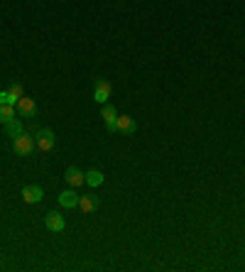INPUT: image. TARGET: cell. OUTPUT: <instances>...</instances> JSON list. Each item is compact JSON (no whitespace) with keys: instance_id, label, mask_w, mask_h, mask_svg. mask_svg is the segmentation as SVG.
<instances>
[{"instance_id":"cell-1","label":"cell","mask_w":245,"mask_h":272,"mask_svg":"<svg viewBox=\"0 0 245 272\" xmlns=\"http://www.w3.org/2000/svg\"><path fill=\"white\" fill-rule=\"evenodd\" d=\"M35 137H30L27 133H22V135H18L15 140H13V150H15V155H20V157H27V155H32L35 152Z\"/></svg>"},{"instance_id":"cell-2","label":"cell","mask_w":245,"mask_h":272,"mask_svg":"<svg viewBox=\"0 0 245 272\" xmlns=\"http://www.w3.org/2000/svg\"><path fill=\"white\" fill-rule=\"evenodd\" d=\"M54 142H57V135H54V130H49V128L40 130L37 137H35V145H37L40 152H52V150H54Z\"/></svg>"},{"instance_id":"cell-3","label":"cell","mask_w":245,"mask_h":272,"mask_svg":"<svg viewBox=\"0 0 245 272\" xmlns=\"http://www.w3.org/2000/svg\"><path fill=\"white\" fill-rule=\"evenodd\" d=\"M111 91H113V89H111V84H108L106 79H98V81H96V89H93V101H98L101 106H103V103H108Z\"/></svg>"},{"instance_id":"cell-4","label":"cell","mask_w":245,"mask_h":272,"mask_svg":"<svg viewBox=\"0 0 245 272\" xmlns=\"http://www.w3.org/2000/svg\"><path fill=\"white\" fill-rule=\"evenodd\" d=\"M15 108H18V113H20L22 118H35V115H37V103H35L32 98H27V96H22V98L15 103Z\"/></svg>"},{"instance_id":"cell-5","label":"cell","mask_w":245,"mask_h":272,"mask_svg":"<svg viewBox=\"0 0 245 272\" xmlns=\"http://www.w3.org/2000/svg\"><path fill=\"white\" fill-rule=\"evenodd\" d=\"M22 199H25V204H40L45 199V191H42V186L30 184V186H22Z\"/></svg>"},{"instance_id":"cell-6","label":"cell","mask_w":245,"mask_h":272,"mask_svg":"<svg viewBox=\"0 0 245 272\" xmlns=\"http://www.w3.org/2000/svg\"><path fill=\"white\" fill-rule=\"evenodd\" d=\"M64 179H67V184H69L71 189H76V186H84V184H86V174H84V172H79L76 167H69V169L64 172Z\"/></svg>"},{"instance_id":"cell-7","label":"cell","mask_w":245,"mask_h":272,"mask_svg":"<svg viewBox=\"0 0 245 272\" xmlns=\"http://www.w3.org/2000/svg\"><path fill=\"white\" fill-rule=\"evenodd\" d=\"M98 206H101V199H98L96 194H84V196H79V208H81L84 213H93Z\"/></svg>"},{"instance_id":"cell-8","label":"cell","mask_w":245,"mask_h":272,"mask_svg":"<svg viewBox=\"0 0 245 272\" xmlns=\"http://www.w3.org/2000/svg\"><path fill=\"white\" fill-rule=\"evenodd\" d=\"M45 223H47V228L54 230V233L64 230V226H67V221H64V216H62L59 211H49V213L45 216Z\"/></svg>"},{"instance_id":"cell-9","label":"cell","mask_w":245,"mask_h":272,"mask_svg":"<svg viewBox=\"0 0 245 272\" xmlns=\"http://www.w3.org/2000/svg\"><path fill=\"white\" fill-rule=\"evenodd\" d=\"M115 128H118V133H123V135H133L135 133V120L130 118V115H118L115 118Z\"/></svg>"},{"instance_id":"cell-10","label":"cell","mask_w":245,"mask_h":272,"mask_svg":"<svg viewBox=\"0 0 245 272\" xmlns=\"http://www.w3.org/2000/svg\"><path fill=\"white\" fill-rule=\"evenodd\" d=\"M59 204H62L64 208H76V206H79V194H76L74 189H67V191L59 194Z\"/></svg>"},{"instance_id":"cell-11","label":"cell","mask_w":245,"mask_h":272,"mask_svg":"<svg viewBox=\"0 0 245 272\" xmlns=\"http://www.w3.org/2000/svg\"><path fill=\"white\" fill-rule=\"evenodd\" d=\"M5 133H8V137H18V135H22L25 133V128H22V120L20 118H13V120H8L5 123Z\"/></svg>"},{"instance_id":"cell-12","label":"cell","mask_w":245,"mask_h":272,"mask_svg":"<svg viewBox=\"0 0 245 272\" xmlns=\"http://www.w3.org/2000/svg\"><path fill=\"white\" fill-rule=\"evenodd\" d=\"M101 118L106 120V125L108 123H115V118H118V111L111 106V103H103V111H101Z\"/></svg>"},{"instance_id":"cell-13","label":"cell","mask_w":245,"mask_h":272,"mask_svg":"<svg viewBox=\"0 0 245 272\" xmlns=\"http://www.w3.org/2000/svg\"><path fill=\"white\" fill-rule=\"evenodd\" d=\"M86 184H89V186H101V184H103V174H101L98 169L86 172Z\"/></svg>"},{"instance_id":"cell-14","label":"cell","mask_w":245,"mask_h":272,"mask_svg":"<svg viewBox=\"0 0 245 272\" xmlns=\"http://www.w3.org/2000/svg\"><path fill=\"white\" fill-rule=\"evenodd\" d=\"M15 118V113H13V106H8V103H3L0 106V123H8V120H13Z\"/></svg>"},{"instance_id":"cell-15","label":"cell","mask_w":245,"mask_h":272,"mask_svg":"<svg viewBox=\"0 0 245 272\" xmlns=\"http://www.w3.org/2000/svg\"><path fill=\"white\" fill-rule=\"evenodd\" d=\"M8 93H10V98H13V106L25 96V91H22V86L20 84H10V89H8Z\"/></svg>"},{"instance_id":"cell-16","label":"cell","mask_w":245,"mask_h":272,"mask_svg":"<svg viewBox=\"0 0 245 272\" xmlns=\"http://www.w3.org/2000/svg\"><path fill=\"white\" fill-rule=\"evenodd\" d=\"M3 103L13 106V98H10V93H8V91H0V106H3Z\"/></svg>"}]
</instances>
